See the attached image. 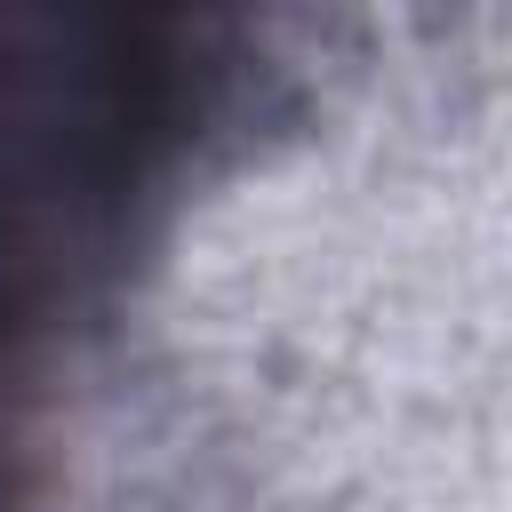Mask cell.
<instances>
[{"label":"cell","instance_id":"6da1fadb","mask_svg":"<svg viewBox=\"0 0 512 512\" xmlns=\"http://www.w3.org/2000/svg\"><path fill=\"white\" fill-rule=\"evenodd\" d=\"M272 0H0V504L48 360L224 128Z\"/></svg>","mask_w":512,"mask_h":512}]
</instances>
